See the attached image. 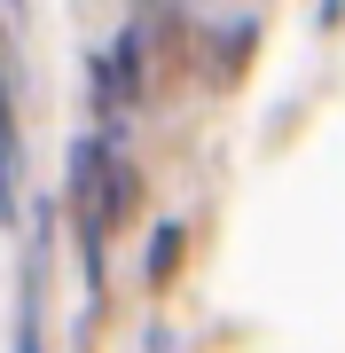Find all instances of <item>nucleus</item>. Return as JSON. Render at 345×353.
<instances>
[{
    "label": "nucleus",
    "instance_id": "1",
    "mask_svg": "<svg viewBox=\"0 0 345 353\" xmlns=\"http://www.w3.org/2000/svg\"><path fill=\"white\" fill-rule=\"evenodd\" d=\"M0 220H16V141H8V94H0Z\"/></svg>",
    "mask_w": 345,
    "mask_h": 353
},
{
    "label": "nucleus",
    "instance_id": "2",
    "mask_svg": "<svg viewBox=\"0 0 345 353\" xmlns=\"http://www.w3.org/2000/svg\"><path fill=\"white\" fill-rule=\"evenodd\" d=\"M16 353H39V314L24 306V330H16Z\"/></svg>",
    "mask_w": 345,
    "mask_h": 353
}]
</instances>
